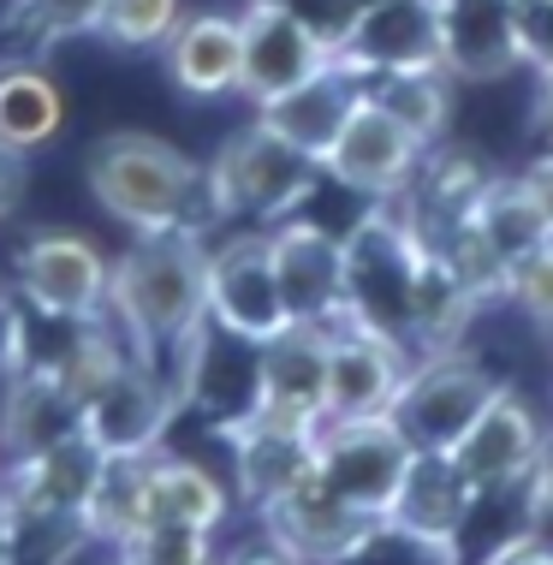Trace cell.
<instances>
[{"label": "cell", "mask_w": 553, "mask_h": 565, "mask_svg": "<svg viewBox=\"0 0 553 565\" xmlns=\"http://www.w3.org/2000/svg\"><path fill=\"white\" fill-rule=\"evenodd\" d=\"M107 316L126 328V345L156 363L209 328V244L196 226L137 233L119 263H107Z\"/></svg>", "instance_id": "cell-1"}, {"label": "cell", "mask_w": 553, "mask_h": 565, "mask_svg": "<svg viewBox=\"0 0 553 565\" xmlns=\"http://www.w3.org/2000/svg\"><path fill=\"white\" fill-rule=\"evenodd\" d=\"M84 173L96 203L131 233L196 226V209H209L196 161H184L167 137H149V131H107L89 149Z\"/></svg>", "instance_id": "cell-2"}, {"label": "cell", "mask_w": 553, "mask_h": 565, "mask_svg": "<svg viewBox=\"0 0 553 565\" xmlns=\"http://www.w3.org/2000/svg\"><path fill=\"white\" fill-rule=\"evenodd\" d=\"M321 185V161L291 149L286 137H274L263 119H251L221 143V156L203 167V196L209 215L221 221H286Z\"/></svg>", "instance_id": "cell-3"}, {"label": "cell", "mask_w": 553, "mask_h": 565, "mask_svg": "<svg viewBox=\"0 0 553 565\" xmlns=\"http://www.w3.org/2000/svg\"><path fill=\"white\" fill-rule=\"evenodd\" d=\"M345 244V316L375 333H393L411 351V292H417L423 238L393 196H381L369 215L340 238Z\"/></svg>", "instance_id": "cell-4"}, {"label": "cell", "mask_w": 553, "mask_h": 565, "mask_svg": "<svg viewBox=\"0 0 553 565\" xmlns=\"http://www.w3.org/2000/svg\"><path fill=\"white\" fill-rule=\"evenodd\" d=\"M411 470V440L393 417H345L321 423L316 435V482L363 518H387L393 494Z\"/></svg>", "instance_id": "cell-5"}, {"label": "cell", "mask_w": 553, "mask_h": 565, "mask_svg": "<svg viewBox=\"0 0 553 565\" xmlns=\"http://www.w3.org/2000/svg\"><path fill=\"white\" fill-rule=\"evenodd\" d=\"M494 387L500 381L465 351H428V358L411 363L387 417L411 440V452H453L458 435L476 423V411L494 399Z\"/></svg>", "instance_id": "cell-6"}, {"label": "cell", "mask_w": 553, "mask_h": 565, "mask_svg": "<svg viewBox=\"0 0 553 565\" xmlns=\"http://www.w3.org/2000/svg\"><path fill=\"white\" fill-rule=\"evenodd\" d=\"M173 411H179L173 375H161V363L126 351L119 370L84 399V435L102 458H149L161 447Z\"/></svg>", "instance_id": "cell-7"}, {"label": "cell", "mask_w": 553, "mask_h": 565, "mask_svg": "<svg viewBox=\"0 0 553 565\" xmlns=\"http://www.w3.org/2000/svg\"><path fill=\"white\" fill-rule=\"evenodd\" d=\"M209 322L251 345L291 328L268 233H233L226 244H209Z\"/></svg>", "instance_id": "cell-8"}, {"label": "cell", "mask_w": 553, "mask_h": 565, "mask_svg": "<svg viewBox=\"0 0 553 565\" xmlns=\"http://www.w3.org/2000/svg\"><path fill=\"white\" fill-rule=\"evenodd\" d=\"M428 156L423 137H411L387 108H375L369 96H358V108L345 114L340 137L328 143V156H321V173L333 179V185L358 191V196H398L417 179V167Z\"/></svg>", "instance_id": "cell-9"}, {"label": "cell", "mask_w": 553, "mask_h": 565, "mask_svg": "<svg viewBox=\"0 0 553 565\" xmlns=\"http://www.w3.org/2000/svg\"><path fill=\"white\" fill-rule=\"evenodd\" d=\"M274 250V280H280L286 316L304 328H333L345 322V244L316 221H274L268 226Z\"/></svg>", "instance_id": "cell-10"}, {"label": "cell", "mask_w": 553, "mask_h": 565, "mask_svg": "<svg viewBox=\"0 0 553 565\" xmlns=\"http://www.w3.org/2000/svg\"><path fill=\"white\" fill-rule=\"evenodd\" d=\"M19 292L49 322L107 316V263L84 233H36L19 250Z\"/></svg>", "instance_id": "cell-11"}, {"label": "cell", "mask_w": 553, "mask_h": 565, "mask_svg": "<svg viewBox=\"0 0 553 565\" xmlns=\"http://www.w3.org/2000/svg\"><path fill=\"white\" fill-rule=\"evenodd\" d=\"M542 447H547L542 417L530 411L524 393H512V387L500 381L494 399L476 411V423L458 435V447H453L447 458L458 465V477H465L476 494H488V488H518V482H530V470H535V458H542Z\"/></svg>", "instance_id": "cell-12"}, {"label": "cell", "mask_w": 553, "mask_h": 565, "mask_svg": "<svg viewBox=\"0 0 553 565\" xmlns=\"http://www.w3.org/2000/svg\"><path fill=\"white\" fill-rule=\"evenodd\" d=\"M107 458L89 447V435H72L60 447L19 458L0 477V518H24V524H78L89 494L102 482Z\"/></svg>", "instance_id": "cell-13"}, {"label": "cell", "mask_w": 553, "mask_h": 565, "mask_svg": "<svg viewBox=\"0 0 553 565\" xmlns=\"http://www.w3.org/2000/svg\"><path fill=\"white\" fill-rule=\"evenodd\" d=\"M405 375H411V351L393 333H375L351 316L328 328V423L387 417Z\"/></svg>", "instance_id": "cell-14"}, {"label": "cell", "mask_w": 553, "mask_h": 565, "mask_svg": "<svg viewBox=\"0 0 553 565\" xmlns=\"http://www.w3.org/2000/svg\"><path fill=\"white\" fill-rule=\"evenodd\" d=\"M251 417L321 429L328 423V328L291 322L256 345V411Z\"/></svg>", "instance_id": "cell-15"}, {"label": "cell", "mask_w": 553, "mask_h": 565, "mask_svg": "<svg viewBox=\"0 0 553 565\" xmlns=\"http://www.w3.org/2000/svg\"><path fill=\"white\" fill-rule=\"evenodd\" d=\"M238 30H244V60H238V96L244 102H274L286 89L310 84L316 72L333 66V49L316 36L310 24H298L291 12H274V7H244L238 12Z\"/></svg>", "instance_id": "cell-16"}, {"label": "cell", "mask_w": 553, "mask_h": 565, "mask_svg": "<svg viewBox=\"0 0 553 565\" xmlns=\"http://www.w3.org/2000/svg\"><path fill=\"white\" fill-rule=\"evenodd\" d=\"M72 435H84V399L60 375V363H30V370L7 381V393H0V447H7V465L49 452Z\"/></svg>", "instance_id": "cell-17"}, {"label": "cell", "mask_w": 553, "mask_h": 565, "mask_svg": "<svg viewBox=\"0 0 553 565\" xmlns=\"http://www.w3.org/2000/svg\"><path fill=\"white\" fill-rule=\"evenodd\" d=\"M256 512H263L268 542L280 547V554H291L298 565H340L351 547L363 542V530L375 524V518L351 512L345 500H333L316 477L298 482L280 500H268V507H256Z\"/></svg>", "instance_id": "cell-18"}, {"label": "cell", "mask_w": 553, "mask_h": 565, "mask_svg": "<svg viewBox=\"0 0 553 565\" xmlns=\"http://www.w3.org/2000/svg\"><path fill=\"white\" fill-rule=\"evenodd\" d=\"M351 78H381V72H417L440 66V30L428 0H393V7H369L358 12L345 49L333 54Z\"/></svg>", "instance_id": "cell-19"}, {"label": "cell", "mask_w": 553, "mask_h": 565, "mask_svg": "<svg viewBox=\"0 0 553 565\" xmlns=\"http://www.w3.org/2000/svg\"><path fill=\"white\" fill-rule=\"evenodd\" d=\"M238 60H244L238 12H184L179 30L161 42L167 84L191 102L238 96Z\"/></svg>", "instance_id": "cell-20"}, {"label": "cell", "mask_w": 553, "mask_h": 565, "mask_svg": "<svg viewBox=\"0 0 553 565\" xmlns=\"http://www.w3.org/2000/svg\"><path fill=\"white\" fill-rule=\"evenodd\" d=\"M316 435L321 429H298V423H274V417H244L238 429H226L238 494L251 507H268V500L291 494L298 482H310L316 477Z\"/></svg>", "instance_id": "cell-21"}, {"label": "cell", "mask_w": 553, "mask_h": 565, "mask_svg": "<svg viewBox=\"0 0 553 565\" xmlns=\"http://www.w3.org/2000/svg\"><path fill=\"white\" fill-rule=\"evenodd\" d=\"M440 30V72L453 84H494L518 66L506 0H428Z\"/></svg>", "instance_id": "cell-22"}, {"label": "cell", "mask_w": 553, "mask_h": 565, "mask_svg": "<svg viewBox=\"0 0 553 565\" xmlns=\"http://www.w3.org/2000/svg\"><path fill=\"white\" fill-rule=\"evenodd\" d=\"M358 96H363V84L351 78V72L333 60L328 72H316L310 84H298V89H286V96H274L256 108V119L274 131V137H286L291 149H304V156H328V143L340 137L345 126V114L358 108Z\"/></svg>", "instance_id": "cell-23"}, {"label": "cell", "mask_w": 553, "mask_h": 565, "mask_svg": "<svg viewBox=\"0 0 553 565\" xmlns=\"http://www.w3.org/2000/svg\"><path fill=\"white\" fill-rule=\"evenodd\" d=\"M470 500H476V488L458 477V465L447 452H411V470L398 482L387 518L398 530H417L428 542H458V530L470 518Z\"/></svg>", "instance_id": "cell-24"}, {"label": "cell", "mask_w": 553, "mask_h": 565, "mask_svg": "<svg viewBox=\"0 0 553 565\" xmlns=\"http://www.w3.org/2000/svg\"><path fill=\"white\" fill-rule=\"evenodd\" d=\"M60 119H66V96L49 72L30 60L0 66V149L7 156H36L60 131Z\"/></svg>", "instance_id": "cell-25"}, {"label": "cell", "mask_w": 553, "mask_h": 565, "mask_svg": "<svg viewBox=\"0 0 553 565\" xmlns=\"http://www.w3.org/2000/svg\"><path fill=\"white\" fill-rule=\"evenodd\" d=\"M143 477H149V524H191V530H214L226 518V488L209 477L203 465L191 458H167L149 452L143 458Z\"/></svg>", "instance_id": "cell-26"}, {"label": "cell", "mask_w": 553, "mask_h": 565, "mask_svg": "<svg viewBox=\"0 0 553 565\" xmlns=\"http://www.w3.org/2000/svg\"><path fill=\"white\" fill-rule=\"evenodd\" d=\"M470 226L506 256V268H518L530 250H542V244L553 238L542 209H535V196L524 191V179H500V173L488 179L482 196L470 203Z\"/></svg>", "instance_id": "cell-27"}, {"label": "cell", "mask_w": 553, "mask_h": 565, "mask_svg": "<svg viewBox=\"0 0 553 565\" xmlns=\"http://www.w3.org/2000/svg\"><path fill=\"white\" fill-rule=\"evenodd\" d=\"M363 96L375 108H387L398 126L423 143H435L447 131L453 114V78L440 66H417V72H381V78H363Z\"/></svg>", "instance_id": "cell-28"}, {"label": "cell", "mask_w": 553, "mask_h": 565, "mask_svg": "<svg viewBox=\"0 0 553 565\" xmlns=\"http://www.w3.org/2000/svg\"><path fill=\"white\" fill-rule=\"evenodd\" d=\"M149 524V477H143V458H107L102 482L89 494V507L78 518L84 536H96L107 547H119L126 536Z\"/></svg>", "instance_id": "cell-29"}, {"label": "cell", "mask_w": 553, "mask_h": 565, "mask_svg": "<svg viewBox=\"0 0 553 565\" xmlns=\"http://www.w3.org/2000/svg\"><path fill=\"white\" fill-rule=\"evenodd\" d=\"M184 19V0H102L96 36L114 49H161Z\"/></svg>", "instance_id": "cell-30"}, {"label": "cell", "mask_w": 553, "mask_h": 565, "mask_svg": "<svg viewBox=\"0 0 553 565\" xmlns=\"http://www.w3.org/2000/svg\"><path fill=\"white\" fill-rule=\"evenodd\" d=\"M340 565H465V559H458L453 542H428L417 530H398L393 518H375Z\"/></svg>", "instance_id": "cell-31"}, {"label": "cell", "mask_w": 553, "mask_h": 565, "mask_svg": "<svg viewBox=\"0 0 553 565\" xmlns=\"http://www.w3.org/2000/svg\"><path fill=\"white\" fill-rule=\"evenodd\" d=\"M114 554L119 565H214L209 530H191V524H143Z\"/></svg>", "instance_id": "cell-32"}, {"label": "cell", "mask_w": 553, "mask_h": 565, "mask_svg": "<svg viewBox=\"0 0 553 565\" xmlns=\"http://www.w3.org/2000/svg\"><path fill=\"white\" fill-rule=\"evenodd\" d=\"M96 12L102 0H19L12 24L30 30L36 42H60V36H96Z\"/></svg>", "instance_id": "cell-33"}, {"label": "cell", "mask_w": 553, "mask_h": 565, "mask_svg": "<svg viewBox=\"0 0 553 565\" xmlns=\"http://www.w3.org/2000/svg\"><path fill=\"white\" fill-rule=\"evenodd\" d=\"M506 24H512L518 66H553V0H506Z\"/></svg>", "instance_id": "cell-34"}, {"label": "cell", "mask_w": 553, "mask_h": 565, "mask_svg": "<svg viewBox=\"0 0 553 565\" xmlns=\"http://www.w3.org/2000/svg\"><path fill=\"white\" fill-rule=\"evenodd\" d=\"M244 7H274V12H291L298 24H310L333 54L345 49L351 24H358V7L351 0H244Z\"/></svg>", "instance_id": "cell-35"}, {"label": "cell", "mask_w": 553, "mask_h": 565, "mask_svg": "<svg viewBox=\"0 0 553 565\" xmlns=\"http://www.w3.org/2000/svg\"><path fill=\"white\" fill-rule=\"evenodd\" d=\"M506 298H512L518 310H530L535 322L553 333V238L512 268V292H506Z\"/></svg>", "instance_id": "cell-36"}, {"label": "cell", "mask_w": 553, "mask_h": 565, "mask_svg": "<svg viewBox=\"0 0 553 565\" xmlns=\"http://www.w3.org/2000/svg\"><path fill=\"white\" fill-rule=\"evenodd\" d=\"M482 565H553V547L535 536V530H524V536H512L506 547H494Z\"/></svg>", "instance_id": "cell-37"}, {"label": "cell", "mask_w": 553, "mask_h": 565, "mask_svg": "<svg viewBox=\"0 0 553 565\" xmlns=\"http://www.w3.org/2000/svg\"><path fill=\"white\" fill-rule=\"evenodd\" d=\"M524 494H530V512H535V524H547V518H553V440L542 447V458H535V470H530Z\"/></svg>", "instance_id": "cell-38"}, {"label": "cell", "mask_w": 553, "mask_h": 565, "mask_svg": "<svg viewBox=\"0 0 553 565\" xmlns=\"http://www.w3.org/2000/svg\"><path fill=\"white\" fill-rule=\"evenodd\" d=\"M518 179H524V191L535 196V209H542V221H547V233H553V149H542V156H535Z\"/></svg>", "instance_id": "cell-39"}, {"label": "cell", "mask_w": 553, "mask_h": 565, "mask_svg": "<svg viewBox=\"0 0 553 565\" xmlns=\"http://www.w3.org/2000/svg\"><path fill=\"white\" fill-rule=\"evenodd\" d=\"M19 191H24V156H7V149H0V215H12Z\"/></svg>", "instance_id": "cell-40"}, {"label": "cell", "mask_w": 553, "mask_h": 565, "mask_svg": "<svg viewBox=\"0 0 553 565\" xmlns=\"http://www.w3.org/2000/svg\"><path fill=\"white\" fill-rule=\"evenodd\" d=\"M221 565H298L291 554H280L274 542H263V547H244V554H226Z\"/></svg>", "instance_id": "cell-41"}, {"label": "cell", "mask_w": 553, "mask_h": 565, "mask_svg": "<svg viewBox=\"0 0 553 565\" xmlns=\"http://www.w3.org/2000/svg\"><path fill=\"white\" fill-rule=\"evenodd\" d=\"M535 78H542V89H535V126L553 137V66H542Z\"/></svg>", "instance_id": "cell-42"}, {"label": "cell", "mask_w": 553, "mask_h": 565, "mask_svg": "<svg viewBox=\"0 0 553 565\" xmlns=\"http://www.w3.org/2000/svg\"><path fill=\"white\" fill-rule=\"evenodd\" d=\"M351 7H358V12H369V7H393V0H351Z\"/></svg>", "instance_id": "cell-43"}]
</instances>
